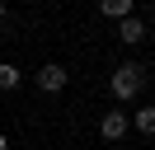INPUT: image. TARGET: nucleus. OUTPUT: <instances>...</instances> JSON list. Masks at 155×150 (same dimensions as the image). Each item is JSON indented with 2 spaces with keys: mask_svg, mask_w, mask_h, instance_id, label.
<instances>
[{
  "mask_svg": "<svg viewBox=\"0 0 155 150\" xmlns=\"http://www.w3.org/2000/svg\"><path fill=\"white\" fill-rule=\"evenodd\" d=\"M108 84H113V94H117V99H136V94L146 89V66H136V61L117 66V70H113V80H108Z\"/></svg>",
  "mask_w": 155,
  "mask_h": 150,
  "instance_id": "f257e3e1",
  "label": "nucleus"
},
{
  "mask_svg": "<svg viewBox=\"0 0 155 150\" xmlns=\"http://www.w3.org/2000/svg\"><path fill=\"white\" fill-rule=\"evenodd\" d=\"M33 80H38V89H42V94H57V89H66V70H61L57 61H47L38 75H33Z\"/></svg>",
  "mask_w": 155,
  "mask_h": 150,
  "instance_id": "f03ea898",
  "label": "nucleus"
},
{
  "mask_svg": "<svg viewBox=\"0 0 155 150\" xmlns=\"http://www.w3.org/2000/svg\"><path fill=\"white\" fill-rule=\"evenodd\" d=\"M117 38H122L127 47H132V42H141V38H146V24H141V19H136V14H127V19H117Z\"/></svg>",
  "mask_w": 155,
  "mask_h": 150,
  "instance_id": "7ed1b4c3",
  "label": "nucleus"
},
{
  "mask_svg": "<svg viewBox=\"0 0 155 150\" xmlns=\"http://www.w3.org/2000/svg\"><path fill=\"white\" fill-rule=\"evenodd\" d=\"M99 131H104L108 141H117V136H127V112H108V117L99 122Z\"/></svg>",
  "mask_w": 155,
  "mask_h": 150,
  "instance_id": "20e7f679",
  "label": "nucleus"
},
{
  "mask_svg": "<svg viewBox=\"0 0 155 150\" xmlns=\"http://www.w3.org/2000/svg\"><path fill=\"white\" fill-rule=\"evenodd\" d=\"M19 80H24V70L14 61H0V89H19Z\"/></svg>",
  "mask_w": 155,
  "mask_h": 150,
  "instance_id": "39448f33",
  "label": "nucleus"
},
{
  "mask_svg": "<svg viewBox=\"0 0 155 150\" xmlns=\"http://www.w3.org/2000/svg\"><path fill=\"white\" fill-rule=\"evenodd\" d=\"M132 5H136V0H99V9H104L108 19H127V14H132Z\"/></svg>",
  "mask_w": 155,
  "mask_h": 150,
  "instance_id": "423d86ee",
  "label": "nucleus"
},
{
  "mask_svg": "<svg viewBox=\"0 0 155 150\" xmlns=\"http://www.w3.org/2000/svg\"><path fill=\"white\" fill-rule=\"evenodd\" d=\"M136 127L150 136V131H155V108H136Z\"/></svg>",
  "mask_w": 155,
  "mask_h": 150,
  "instance_id": "0eeeda50",
  "label": "nucleus"
},
{
  "mask_svg": "<svg viewBox=\"0 0 155 150\" xmlns=\"http://www.w3.org/2000/svg\"><path fill=\"white\" fill-rule=\"evenodd\" d=\"M0 150H10V141H5V136H0Z\"/></svg>",
  "mask_w": 155,
  "mask_h": 150,
  "instance_id": "6e6552de",
  "label": "nucleus"
},
{
  "mask_svg": "<svg viewBox=\"0 0 155 150\" xmlns=\"http://www.w3.org/2000/svg\"><path fill=\"white\" fill-rule=\"evenodd\" d=\"M0 19H5V5H0Z\"/></svg>",
  "mask_w": 155,
  "mask_h": 150,
  "instance_id": "1a4fd4ad",
  "label": "nucleus"
}]
</instances>
